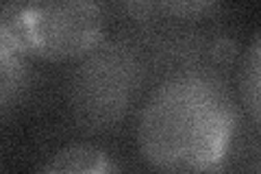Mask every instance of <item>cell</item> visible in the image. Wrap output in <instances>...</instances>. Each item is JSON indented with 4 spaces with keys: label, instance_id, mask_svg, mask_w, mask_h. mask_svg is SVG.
I'll use <instances>...</instances> for the list:
<instances>
[{
    "label": "cell",
    "instance_id": "1",
    "mask_svg": "<svg viewBox=\"0 0 261 174\" xmlns=\"http://www.w3.org/2000/svg\"><path fill=\"white\" fill-rule=\"evenodd\" d=\"M238 122V105L222 79L200 70L178 72L144 101L137 146L157 174H222Z\"/></svg>",
    "mask_w": 261,
    "mask_h": 174
},
{
    "label": "cell",
    "instance_id": "2",
    "mask_svg": "<svg viewBox=\"0 0 261 174\" xmlns=\"http://www.w3.org/2000/svg\"><path fill=\"white\" fill-rule=\"evenodd\" d=\"M0 33L29 57L72 61L98 48L105 11L94 0H13L0 9Z\"/></svg>",
    "mask_w": 261,
    "mask_h": 174
},
{
    "label": "cell",
    "instance_id": "3",
    "mask_svg": "<svg viewBox=\"0 0 261 174\" xmlns=\"http://www.w3.org/2000/svg\"><path fill=\"white\" fill-rule=\"evenodd\" d=\"M135 92V61L120 46L96 48L72 85L74 109L85 127L105 129L124 115Z\"/></svg>",
    "mask_w": 261,
    "mask_h": 174
},
{
    "label": "cell",
    "instance_id": "4",
    "mask_svg": "<svg viewBox=\"0 0 261 174\" xmlns=\"http://www.w3.org/2000/svg\"><path fill=\"white\" fill-rule=\"evenodd\" d=\"M39 174H124V170L109 151L96 144L79 142L53 153Z\"/></svg>",
    "mask_w": 261,
    "mask_h": 174
},
{
    "label": "cell",
    "instance_id": "5",
    "mask_svg": "<svg viewBox=\"0 0 261 174\" xmlns=\"http://www.w3.org/2000/svg\"><path fill=\"white\" fill-rule=\"evenodd\" d=\"M29 81V55L15 41L0 33V101L3 113L20 103Z\"/></svg>",
    "mask_w": 261,
    "mask_h": 174
},
{
    "label": "cell",
    "instance_id": "6",
    "mask_svg": "<svg viewBox=\"0 0 261 174\" xmlns=\"http://www.w3.org/2000/svg\"><path fill=\"white\" fill-rule=\"evenodd\" d=\"M238 94L246 115L257 129H261V29L244 48L238 74Z\"/></svg>",
    "mask_w": 261,
    "mask_h": 174
}]
</instances>
